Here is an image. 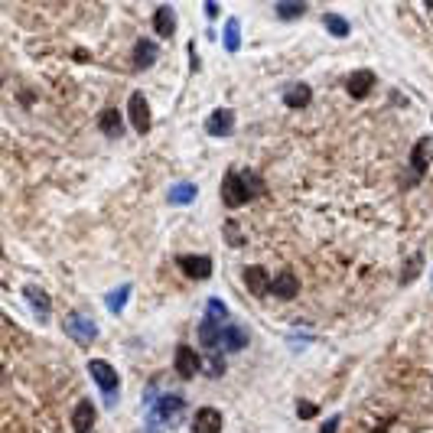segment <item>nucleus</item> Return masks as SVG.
I'll return each instance as SVG.
<instances>
[{
    "mask_svg": "<svg viewBox=\"0 0 433 433\" xmlns=\"http://www.w3.org/2000/svg\"><path fill=\"white\" fill-rule=\"evenodd\" d=\"M264 192V183H260L258 173H251V170H228L225 173V183H222V199L228 209H238V206H245L251 202L254 196Z\"/></svg>",
    "mask_w": 433,
    "mask_h": 433,
    "instance_id": "nucleus-1",
    "label": "nucleus"
},
{
    "mask_svg": "<svg viewBox=\"0 0 433 433\" xmlns=\"http://www.w3.org/2000/svg\"><path fill=\"white\" fill-rule=\"evenodd\" d=\"M186 414V397L179 395H163L157 397V404L150 408V430L147 433H160V430H173L179 417Z\"/></svg>",
    "mask_w": 433,
    "mask_h": 433,
    "instance_id": "nucleus-2",
    "label": "nucleus"
},
{
    "mask_svg": "<svg viewBox=\"0 0 433 433\" xmlns=\"http://www.w3.org/2000/svg\"><path fill=\"white\" fill-rule=\"evenodd\" d=\"M62 329H65V335H69L72 342H78V346H88V342L98 339V326L88 320L85 313H69V316L62 320Z\"/></svg>",
    "mask_w": 433,
    "mask_h": 433,
    "instance_id": "nucleus-3",
    "label": "nucleus"
},
{
    "mask_svg": "<svg viewBox=\"0 0 433 433\" xmlns=\"http://www.w3.org/2000/svg\"><path fill=\"white\" fill-rule=\"evenodd\" d=\"M88 371H91V378H95V384H98L101 391H108V404H114L118 401V384H121L114 365H108L104 359H91L88 362Z\"/></svg>",
    "mask_w": 433,
    "mask_h": 433,
    "instance_id": "nucleus-4",
    "label": "nucleus"
},
{
    "mask_svg": "<svg viewBox=\"0 0 433 433\" xmlns=\"http://www.w3.org/2000/svg\"><path fill=\"white\" fill-rule=\"evenodd\" d=\"M127 118H131V127H134L140 137L150 134V104L144 98V91H134L131 101H127Z\"/></svg>",
    "mask_w": 433,
    "mask_h": 433,
    "instance_id": "nucleus-5",
    "label": "nucleus"
},
{
    "mask_svg": "<svg viewBox=\"0 0 433 433\" xmlns=\"http://www.w3.org/2000/svg\"><path fill=\"white\" fill-rule=\"evenodd\" d=\"M179 271L186 277H192V280H206L212 274V258H206V254H183L179 258Z\"/></svg>",
    "mask_w": 433,
    "mask_h": 433,
    "instance_id": "nucleus-6",
    "label": "nucleus"
},
{
    "mask_svg": "<svg viewBox=\"0 0 433 433\" xmlns=\"http://www.w3.org/2000/svg\"><path fill=\"white\" fill-rule=\"evenodd\" d=\"M206 131L212 137H228L235 131V111L232 108H219V111L209 114V121H206Z\"/></svg>",
    "mask_w": 433,
    "mask_h": 433,
    "instance_id": "nucleus-7",
    "label": "nucleus"
},
{
    "mask_svg": "<svg viewBox=\"0 0 433 433\" xmlns=\"http://www.w3.org/2000/svg\"><path fill=\"white\" fill-rule=\"evenodd\" d=\"M192 433H222V414L215 408H199L192 417Z\"/></svg>",
    "mask_w": 433,
    "mask_h": 433,
    "instance_id": "nucleus-8",
    "label": "nucleus"
},
{
    "mask_svg": "<svg viewBox=\"0 0 433 433\" xmlns=\"http://www.w3.org/2000/svg\"><path fill=\"white\" fill-rule=\"evenodd\" d=\"M176 375H179L183 381H189V378H196L199 375V355L189 346L176 348Z\"/></svg>",
    "mask_w": 433,
    "mask_h": 433,
    "instance_id": "nucleus-9",
    "label": "nucleus"
},
{
    "mask_svg": "<svg viewBox=\"0 0 433 433\" xmlns=\"http://www.w3.org/2000/svg\"><path fill=\"white\" fill-rule=\"evenodd\" d=\"M241 277H245V287L254 293V297H260V293H271L274 280L267 277V271H264V267H258V264H254V267H245V274H241Z\"/></svg>",
    "mask_w": 433,
    "mask_h": 433,
    "instance_id": "nucleus-10",
    "label": "nucleus"
},
{
    "mask_svg": "<svg viewBox=\"0 0 433 433\" xmlns=\"http://www.w3.org/2000/svg\"><path fill=\"white\" fill-rule=\"evenodd\" d=\"M131 62H134V69H150L153 62H157V43L153 39H137L134 43V52H131Z\"/></svg>",
    "mask_w": 433,
    "mask_h": 433,
    "instance_id": "nucleus-11",
    "label": "nucleus"
},
{
    "mask_svg": "<svg viewBox=\"0 0 433 433\" xmlns=\"http://www.w3.org/2000/svg\"><path fill=\"white\" fill-rule=\"evenodd\" d=\"M23 297H26V303L33 307L36 320L46 322V316H49V297H46V290H43V287H36V284H26L23 287Z\"/></svg>",
    "mask_w": 433,
    "mask_h": 433,
    "instance_id": "nucleus-12",
    "label": "nucleus"
},
{
    "mask_svg": "<svg viewBox=\"0 0 433 433\" xmlns=\"http://www.w3.org/2000/svg\"><path fill=\"white\" fill-rule=\"evenodd\" d=\"M72 423H75V433H95V404L91 401H78Z\"/></svg>",
    "mask_w": 433,
    "mask_h": 433,
    "instance_id": "nucleus-13",
    "label": "nucleus"
},
{
    "mask_svg": "<svg viewBox=\"0 0 433 433\" xmlns=\"http://www.w3.org/2000/svg\"><path fill=\"white\" fill-rule=\"evenodd\" d=\"M371 88H375V72H352L348 75V82H346V91L352 95V98H365Z\"/></svg>",
    "mask_w": 433,
    "mask_h": 433,
    "instance_id": "nucleus-14",
    "label": "nucleus"
},
{
    "mask_svg": "<svg viewBox=\"0 0 433 433\" xmlns=\"http://www.w3.org/2000/svg\"><path fill=\"white\" fill-rule=\"evenodd\" d=\"M153 30H157V36H163V39H170L176 33V13H173V7H157V13H153Z\"/></svg>",
    "mask_w": 433,
    "mask_h": 433,
    "instance_id": "nucleus-15",
    "label": "nucleus"
},
{
    "mask_svg": "<svg viewBox=\"0 0 433 433\" xmlns=\"http://www.w3.org/2000/svg\"><path fill=\"white\" fill-rule=\"evenodd\" d=\"M271 293L274 297H280V300H293L300 293V280L293 277V274H277L274 277V284H271Z\"/></svg>",
    "mask_w": 433,
    "mask_h": 433,
    "instance_id": "nucleus-16",
    "label": "nucleus"
},
{
    "mask_svg": "<svg viewBox=\"0 0 433 433\" xmlns=\"http://www.w3.org/2000/svg\"><path fill=\"white\" fill-rule=\"evenodd\" d=\"M247 348V329L245 326H225V335H222V352H241Z\"/></svg>",
    "mask_w": 433,
    "mask_h": 433,
    "instance_id": "nucleus-17",
    "label": "nucleus"
},
{
    "mask_svg": "<svg viewBox=\"0 0 433 433\" xmlns=\"http://www.w3.org/2000/svg\"><path fill=\"white\" fill-rule=\"evenodd\" d=\"M309 98H313V91H309L307 82H293V85H287V91H284L287 108H307Z\"/></svg>",
    "mask_w": 433,
    "mask_h": 433,
    "instance_id": "nucleus-18",
    "label": "nucleus"
},
{
    "mask_svg": "<svg viewBox=\"0 0 433 433\" xmlns=\"http://www.w3.org/2000/svg\"><path fill=\"white\" fill-rule=\"evenodd\" d=\"M427 150H430V140H427V137H423V140H417V144H414V150H410V170L417 173V179L427 173V163H430Z\"/></svg>",
    "mask_w": 433,
    "mask_h": 433,
    "instance_id": "nucleus-19",
    "label": "nucleus"
},
{
    "mask_svg": "<svg viewBox=\"0 0 433 433\" xmlns=\"http://www.w3.org/2000/svg\"><path fill=\"white\" fill-rule=\"evenodd\" d=\"M98 127L104 131L108 137H121L124 134V124H121V114L114 111V108H104L98 118Z\"/></svg>",
    "mask_w": 433,
    "mask_h": 433,
    "instance_id": "nucleus-20",
    "label": "nucleus"
},
{
    "mask_svg": "<svg viewBox=\"0 0 433 433\" xmlns=\"http://www.w3.org/2000/svg\"><path fill=\"white\" fill-rule=\"evenodd\" d=\"M222 43H225V52H238V49H241V23H238L235 16L225 23Z\"/></svg>",
    "mask_w": 433,
    "mask_h": 433,
    "instance_id": "nucleus-21",
    "label": "nucleus"
},
{
    "mask_svg": "<svg viewBox=\"0 0 433 433\" xmlns=\"http://www.w3.org/2000/svg\"><path fill=\"white\" fill-rule=\"evenodd\" d=\"M196 196H199V189L192 183H179V186H173V189H170V202H173V206H189V202H196Z\"/></svg>",
    "mask_w": 433,
    "mask_h": 433,
    "instance_id": "nucleus-22",
    "label": "nucleus"
},
{
    "mask_svg": "<svg viewBox=\"0 0 433 433\" xmlns=\"http://www.w3.org/2000/svg\"><path fill=\"white\" fill-rule=\"evenodd\" d=\"M127 297H131V284H121L118 290H111V293L104 297V307H108L114 316H118V313L124 309V303H127Z\"/></svg>",
    "mask_w": 433,
    "mask_h": 433,
    "instance_id": "nucleus-23",
    "label": "nucleus"
},
{
    "mask_svg": "<svg viewBox=\"0 0 433 433\" xmlns=\"http://www.w3.org/2000/svg\"><path fill=\"white\" fill-rule=\"evenodd\" d=\"M322 26H326L333 36H339V39L348 36V20H342L339 13H322Z\"/></svg>",
    "mask_w": 433,
    "mask_h": 433,
    "instance_id": "nucleus-24",
    "label": "nucleus"
},
{
    "mask_svg": "<svg viewBox=\"0 0 433 433\" xmlns=\"http://www.w3.org/2000/svg\"><path fill=\"white\" fill-rule=\"evenodd\" d=\"M206 316L215 322H222V326H228V307H225L222 300H209V303H206Z\"/></svg>",
    "mask_w": 433,
    "mask_h": 433,
    "instance_id": "nucleus-25",
    "label": "nucleus"
},
{
    "mask_svg": "<svg viewBox=\"0 0 433 433\" xmlns=\"http://www.w3.org/2000/svg\"><path fill=\"white\" fill-rule=\"evenodd\" d=\"M421 271H423V258H421V254H414V258H408V264H404V274H401V284L408 287L410 280H414V277H417Z\"/></svg>",
    "mask_w": 433,
    "mask_h": 433,
    "instance_id": "nucleus-26",
    "label": "nucleus"
},
{
    "mask_svg": "<svg viewBox=\"0 0 433 433\" xmlns=\"http://www.w3.org/2000/svg\"><path fill=\"white\" fill-rule=\"evenodd\" d=\"M274 10H277V16H280V20H297V16H303V13H307V3H277Z\"/></svg>",
    "mask_w": 433,
    "mask_h": 433,
    "instance_id": "nucleus-27",
    "label": "nucleus"
},
{
    "mask_svg": "<svg viewBox=\"0 0 433 433\" xmlns=\"http://www.w3.org/2000/svg\"><path fill=\"white\" fill-rule=\"evenodd\" d=\"M297 414L303 417V421H313V417L320 414V408H316V404H309V401H300V404H297Z\"/></svg>",
    "mask_w": 433,
    "mask_h": 433,
    "instance_id": "nucleus-28",
    "label": "nucleus"
},
{
    "mask_svg": "<svg viewBox=\"0 0 433 433\" xmlns=\"http://www.w3.org/2000/svg\"><path fill=\"white\" fill-rule=\"evenodd\" d=\"M225 232H228V245H241V238H238V228L232 222L225 225Z\"/></svg>",
    "mask_w": 433,
    "mask_h": 433,
    "instance_id": "nucleus-29",
    "label": "nucleus"
},
{
    "mask_svg": "<svg viewBox=\"0 0 433 433\" xmlns=\"http://www.w3.org/2000/svg\"><path fill=\"white\" fill-rule=\"evenodd\" d=\"M335 430H339V414H335V417H329V421L322 423V430H320V433H335Z\"/></svg>",
    "mask_w": 433,
    "mask_h": 433,
    "instance_id": "nucleus-30",
    "label": "nucleus"
},
{
    "mask_svg": "<svg viewBox=\"0 0 433 433\" xmlns=\"http://www.w3.org/2000/svg\"><path fill=\"white\" fill-rule=\"evenodd\" d=\"M206 16H209V20L212 16H219V3H206Z\"/></svg>",
    "mask_w": 433,
    "mask_h": 433,
    "instance_id": "nucleus-31",
    "label": "nucleus"
},
{
    "mask_svg": "<svg viewBox=\"0 0 433 433\" xmlns=\"http://www.w3.org/2000/svg\"><path fill=\"white\" fill-rule=\"evenodd\" d=\"M430 10H433V0H430Z\"/></svg>",
    "mask_w": 433,
    "mask_h": 433,
    "instance_id": "nucleus-32",
    "label": "nucleus"
}]
</instances>
